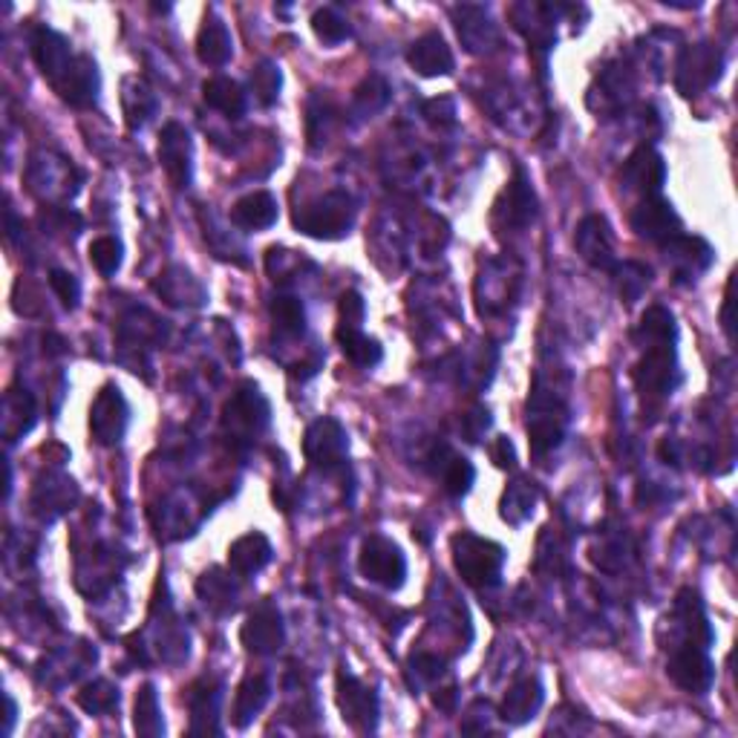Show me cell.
<instances>
[{
	"mask_svg": "<svg viewBox=\"0 0 738 738\" xmlns=\"http://www.w3.org/2000/svg\"><path fill=\"white\" fill-rule=\"evenodd\" d=\"M202 99L209 101V108L220 110L229 119H240L245 113V104H249L243 87L234 79H229V75H214V79L205 81L202 84Z\"/></svg>",
	"mask_w": 738,
	"mask_h": 738,
	"instance_id": "cell-30",
	"label": "cell"
},
{
	"mask_svg": "<svg viewBox=\"0 0 738 738\" xmlns=\"http://www.w3.org/2000/svg\"><path fill=\"white\" fill-rule=\"evenodd\" d=\"M456 698H459V689L456 687H442L436 689V696H433V704H436L442 712H456Z\"/></svg>",
	"mask_w": 738,
	"mask_h": 738,
	"instance_id": "cell-48",
	"label": "cell"
},
{
	"mask_svg": "<svg viewBox=\"0 0 738 738\" xmlns=\"http://www.w3.org/2000/svg\"><path fill=\"white\" fill-rule=\"evenodd\" d=\"M453 21H456V32H459V41L471 55H482V52L494 50L496 41H499V32H496V23L491 21V14L482 7H453L451 9Z\"/></svg>",
	"mask_w": 738,
	"mask_h": 738,
	"instance_id": "cell-20",
	"label": "cell"
},
{
	"mask_svg": "<svg viewBox=\"0 0 738 738\" xmlns=\"http://www.w3.org/2000/svg\"><path fill=\"white\" fill-rule=\"evenodd\" d=\"M196 595H200V600L205 603L211 611H216V615L237 611L240 592L223 568H211V572L202 574L200 580H196Z\"/></svg>",
	"mask_w": 738,
	"mask_h": 738,
	"instance_id": "cell-28",
	"label": "cell"
},
{
	"mask_svg": "<svg viewBox=\"0 0 738 738\" xmlns=\"http://www.w3.org/2000/svg\"><path fill=\"white\" fill-rule=\"evenodd\" d=\"M615 231H611L609 220L603 214L583 216L577 231H574V249L597 272H611L615 269Z\"/></svg>",
	"mask_w": 738,
	"mask_h": 738,
	"instance_id": "cell-15",
	"label": "cell"
},
{
	"mask_svg": "<svg viewBox=\"0 0 738 738\" xmlns=\"http://www.w3.org/2000/svg\"><path fill=\"white\" fill-rule=\"evenodd\" d=\"M50 289L55 292V297L64 303L67 309L79 306L81 283L75 280V274L64 272V269H52V272H50Z\"/></svg>",
	"mask_w": 738,
	"mask_h": 738,
	"instance_id": "cell-44",
	"label": "cell"
},
{
	"mask_svg": "<svg viewBox=\"0 0 738 738\" xmlns=\"http://www.w3.org/2000/svg\"><path fill=\"white\" fill-rule=\"evenodd\" d=\"M133 727L139 736L159 738L165 736V721L159 710V696L153 684H142L137 692V707H133Z\"/></svg>",
	"mask_w": 738,
	"mask_h": 738,
	"instance_id": "cell-33",
	"label": "cell"
},
{
	"mask_svg": "<svg viewBox=\"0 0 738 738\" xmlns=\"http://www.w3.org/2000/svg\"><path fill=\"white\" fill-rule=\"evenodd\" d=\"M635 341L640 344L644 355L635 364V384L649 398H667L681 384V370H678V326L675 315L667 306H649L640 317Z\"/></svg>",
	"mask_w": 738,
	"mask_h": 738,
	"instance_id": "cell-2",
	"label": "cell"
},
{
	"mask_svg": "<svg viewBox=\"0 0 738 738\" xmlns=\"http://www.w3.org/2000/svg\"><path fill=\"white\" fill-rule=\"evenodd\" d=\"M220 707H223V684L216 678H200L188 689L191 710V736H220Z\"/></svg>",
	"mask_w": 738,
	"mask_h": 738,
	"instance_id": "cell-17",
	"label": "cell"
},
{
	"mask_svg": "<svg viewBox=\"0 0 738 738\" xmlns=\"http://www.w3.org/2000/svg\"><path fill=\"white\" fill-rule=\"evenodd\" d=\"M629 223L631 231H635L640 240L660 245V249L684 234V220L678 216V211L673 209V202H667L664 196H646V200H640L638 209L631 211Z\"/></svg>",
	"mask_w": 738,
	"mask_h": 738,
	"instance_id": "cell-10",
	"label": "cell"
},
{
	"mask_svg": "<svg viewBox=\"0 0 738 738\" xmlns=\"http://www.w3.org/2000/svg\"><path fill=\"white\" fill-rule=\"evenodd\" d=\"M358 568L366 580L378 583V586L390 588V592L402 588L404 580H407V557H404V552L393 539L381 537V534L364 539Z\"/></svg>",
	"mask_w": 738,
	"mask_h": 738,
	"instance_id": "cell-7",
	"label": "cell"
},
{
	"mask_svg": "<svg viewBox=\"0 0 738 738\" xmlns=\"http://www.w3.org/2000/svg\"><path fill=\"white\" fill-rule=\"evenodd\" d=\"M451 552H453V566L462 574V580L467 586L479 588V592H488L502 583V566H505V548L499 543L488 537H479V534H471V530H459L456 537L451 539Z\"/></svg>",
	"mask_w": 738,
	"mask_h": 738,
	"instance_id": "cell-4",
	"label": "cell"
},
{
	"mask_svg": "<svg viewBox=\"0 0 738 738\" xmlns=\"http://www.w3.org/2000/svg\"><path fill=\"white\" fill-rule=\"evenodd\" d=\"M159 165L165 171L168 182L176 191H185L194 182V142L185 124L168 122L159 133Z\"/></svg>",
	"mask_w": 738,
	"mask_h": 738,
	"instance_id": "cell-11",
	"label": "cell"
},
{
	"mask_svg": "<svg viewBox=\"0 0 738 738\" xmlns=\"http://www.w3.org/2000/svg\"><path fill=\"white\" fill-rule=\"evenodd\" d=\"M730 309H732V297H730V292H727V297H725V309H721V326H725L727 337H732V321H730Z\"/></svg>",
	"mask_w": 738,
	"mask_h": 738,
	"instance_id": "cell-49",
	"label": "cell"
},
{
	"mask_svg": "<svg viewBox=\"0 0 738 738\" xmlns=\"http://www.w3.org/2000/svg\"><path fill=\"white\" fill-rule=\"evenodd\" d=\"M231 223L243 231H265L277 223V200L269 191H251L231 209Z\"/></svg>",
	"mask_w": 738,
	"mask_h": 738,
	"instance_id": "cell-26",
	"label": "cell"
},
{
	"mask_svg": "<svg viewBox=\"0 0 738 738\" xmlns=\"http://www.w3.org/2000/svg\"><path fill=\"white\" fill-rule=\"evenodd\" d=\"M445 658H438V655H431V653H418L410 658V673H418V678H424V681H433V678H438V675L445 673Z\"/></svg>",
	"mask_w": 738,
	"mask_h": 738,
	"instance_id": "cell-46",
	"label": "cell"
},
{
	"mask_svg": "<svg viewBox=\"0 0 738 738\" xmlns=\"http://www.w3.org/2000/svg\"><path fill=\"white\" fill-rule=\"evenodd\" d=\"M543 701H545V689L543 684H539V678L525 675V678H519V681L508 689V696H505V701H502L499 707V718L510 727L528 725L530 718L539 712Z\"/></svg>",
	"mask_w": 738,
	"mask_h": 738,
	"instance_id": "cell-21",
	"label": "cell"
},
{
	"mask_svg": "<svg viewBox=\"0 0 738 738\" xmlns=\"http://www.w3.org/2000/svg\"><path fill=\"white\" fill-rule=\"evenodd\" d=\"M124 115H128V124L133 130L142 128L153 113H156V95L151 93V87L144 81H128L124 84Z\"/></svg>",
	"mask_w": 738,
	"mask_h": 738,
	"instance_id": "cell-36",
	"label": "cell"
},
{
	"mask_svg": "<svg viewBox=\"0 0 738 738\" xmlns=\"http://www.w3.org/2000/svg\"><path fill=\"white\" fill-rule=\"evenodd\" d=\"M390 93H393V90H390L387 79L373 72V75H366V79L355 87L352 108H355V113H358L361 119H373L375 113H381V110L390 104Z\"/></svg>",
	"mask_w": 738,
	"mask_h": 738,
	"instance_id": "cell-34",
	"label": "cell"
},
{
	"mask_svg": "<svg viewBox=\"0 0 738 738\" xmlns=\"http://www.w3.org/2000/svg\"><path fill=\"white\" fill-rule=\"evenodd\" d=\"M122 260H124L122 243L115 237H110V234H104V237L90 243V263L95 265V272H99L101 277H113V274L122 269Z\"/></svg>",
	"mask_w": 738,
	"mask_h": 738,
	"instance_id": "cell-41",
	"label": "cell"
},
{
	"mask_svg": "<svg viewBox=\"0 0 738 738\" xmlns=\"http://www.w3.org/2000/svg\"><path fill=\"white\" fill-rule=\"evenodd\" d=\"M156 292L171 306H202L205 303V289L185 269H168L162 280H156Z\"/></svg>",
	"mask_w": 738,
	"mask_h": 738,
	"instance_id": "cell-29",
	"label": "cell"
},
{
	"mask_svg": "<svg viewBox=\"0 0 738 738\" xmlns=\"http://www.w3.org/2000/svg\"><path fill=\"white\" fill-rule=\"evenodd\" d=\"M272 698V684L263 673H251L240 681L237 692H234V707H231V725L245 730L254 718L263 712V707Z\"/></svg>",
	"mask_w": 738,
	"mask_h": 738,
	"instance_id": "cell-24",
	"label": "cell"
},
{
	"mask_svg": "<svg viewBox=\"0 0 738 738\" xmlns=\"http://www.w3.org/2000/svg\"><path fill=\"white\" fill-rule=\"evenodd\" d=\"M491 459L502 471H510L516 465V447L508 436H496V442L491 445Z\"/></svg>",
	"mask_w": 738,
	"mask_h": 738,
	"instance_id": "cell-47",
	"label": "cell"
},
{
	"mask_svg": "<svg viewBox=\"0 0 738 738\" xmlns=\"http://www.w3.org/2000/svg\"><path fill=\"white\" fill-rule=\"evenodd\" d=\"M422 115L438 130L453 128V124H456V101H453L451 95H438V99L424 101Z\"/></svg>",
	"mask_w": 738,
	"mask_h": 738,
	"instance_id": "cell-43",
	"label": "cell"
},
{
	"mask_svg": "<svg viewBox=\"0 0 738 738\" xmlns=\"http://www.w3.org/2000/svg\"><path fill=\"white\" fill-rule=\"evenodd\" d=\"M240 640H243L249 655H257V658L277 655L283 640H286V626H283V615L277 611V606L269 600L257 603L251 615L245 617Z\"/></svg>",
	"mask_w": 738,
	"mask_h": 738,
	"instance_id": "cell-14",
	"label": "cell"
},
{
	"mask_svg": "<svg viewBox=\"0 0 738 738\" xmlns=\"http://www.w3.org/2000/svg\"><path fill=\"white\" fill-rule=\"evenodd\" d=\"M566 395L539 370L528 395V445L537 459L557 451L566 436Z\"/></svg>",
	"mask_w": 738,
	"mask_h": 738,
	"instance_id": "cell-3",
	"label": "cell"
},
{
	"mask_svg": "<svg viewBox=\"0 0 738 738\" xmlns=\"http://www.w3.org/2000/svg\"><path fill=\"white\" fill-rule=\"evenodd\" d=\"M433 459H438L442 465L436 467V474L442 476V488L451 499H462V496L471 494L476 482V467L465 459V456H456L447 445L438 447L433 453Z\"/></svg>",
	"mask_w": 738,
	"mask_h": 738,
	"instance_id": "cell-27",
	"label": "cell"
},
{
	"mask_svg": "<svg viewBox=\"0 0 738 738\" xmlns=\"http://www.w3.org/2000/svg\"><path fill=\"white\" fill-rule=\"evenodd\" d=\"M119 689L110 681H93L87 684L79 692V707L90 716H110L113 710H119Z\"/></svg>",
	"mask_w": 738,
	"mask_h": 738,
	"instance_id": "cell-39",
	"label": "cell"
},
{
	"mask_svg": "<svg viewBox=\"0 0 738 738\" xmlns=\"http://www.w3.org/2000/svg\"><path fill=\"white\" fill-rule=\"evenodd\" d=\"M355 225V200L346 191H326L294 211V229L312 240H344Z\"/></svg>",
	"mask_w": 738,
	"mask_h": 738,
	"instance_id": "cell-5",
	"label": "cell"
},
{
	"mask_svg": "<svg viewBox=\"0 0 738 738\" xmlns=\"http://www.w3.org/2000/svg\"><path fill=\"white\" fill-rule=\"evenodd\" d=\"M346 451H350V438H346L344 424L337 418L323 416L306 427L303 436V456L315 471L332 474L346 462Z\"/></svg>",
	"mask_w": 738,
	"mask_h": 738,
	"instance_id": "cell-8",
	"label": "cell"
},
{
	"mask_svg": "<svg viewBox=\"0 0 738 738\" xmlns=\"http://www.w3.org/2000/svg\"><path fill=\"white\" fill-rule=\"evenodd\" d=\"M130 424V407L122 390L115 384H104L90 407V433L101 447H115L124 438Z\"/></svg>",
	"mask_w": 738,
	"mask_h": 738,
	"instance_id": "cell-12",
	"label": "cell"
},
{
	"mask_svg": "<svg viewBox=\"0 0 738 738\" xmlns=\"http://www.w3.org/2000/svg\"><path fill=\"white\" fill-rule=\"evenodd\" d=\"M312 29H315V36L321 38L323 43H344L346 38L352 36V27L346 21L344 14L337 12L335 7H323L312 14Z\"/></svg>",
	"mask_w": 738,
	"mask_h": 738,
	"instance_id": "cell-40",
	"label": "cell"
},
{
	"mask_svg": "<svg viewBox=\"0 0 738 738\" xmlns=\"http://www.w3.org/2000/svg\"><path fill=\"white\" fill-rule=\"evenodd\" d=\"M611 274H615L617 294H620V297H624L626 303L640 301V297H644L646 289H649V283H653V272H649V269H646L644 263H638V260H626V263H615Z\"/></svg>",
	"mask_w": 738,
	"mask_h": 738,
	"instance_id": "cell-35",
	"label": "cell"
},
{
	"mask_svg": "<svg viewBox=\"0 0 738 738\" xmlns=\"http://www.w3.org/2000/svg\"><path fill=\"white\" fill-rule=\"evenodd\" d=\"M725 70V58L710 43H696L687 47L678 58V72H675V87L678 93L692 99V95L710 90Z\"/></svg>",
	"mask_w": 738,
	"mask_h": 738,
	"instance_id": "cell-9",
	"label": "cell"
},
{
	"mask_svg": "<svg viewBox=\"0 0 738 738\" xmlns=\"http://www.w3.org/2000/svg\"><path fill=\"white\" fill-rule=\"evenodd\" d=\"M280 87H283V72H280V67L274 64V61L263 58V61L251 67V93H254V99H257L263 108L277 104Z\"/></svg>",
	"mask_w": 738,
	"mask_h": 738,
	"instance_id": "cell-38",
	"label": "cell"
},
{
	"mask_svg": "<svg viewBox=\"0 0 738 738\" xmlns=\"http://www.w3.org/2000/svg\"><path fill=\"white\" fill-rule=\"evenodd\" d=\"M272 321L283 335H303L306 332V306L294 294H277L272 301Z\"/></svg>",
	"mask_w": 738,
	"mask_h": 738,
	"instance_id": "cell-37",
	"label": "cell"
},
{
	"mask_svg": "<svg viewBox=\"0 0 738 738\" xmlns=\"http://www.w3.org/2000/svg\"><path fill=\"white\" fill-rule=\"evenodd\" d=\"M366 315V303L358 292H346L337 303V330H361Z\"/></svg>",
	"mask_w": 738,
	"mask_h": 738,
	"instance_id": "cell-42",
	"label": "cell"
},
{
	"mask_svg": "<svg viewBox=\"0 0 738 738\" xmlns=\"http://www.w3.org/2000/svg\"><path fill=\"white\" fill-rule=\"evenodd\" d=\"M537 499H539V491L534 482L514 479L508 488H505V494H502L499 516L508 525H523L525 519L534 514V508H537Z\"/></svg>",
	"mask_w": 738,
	"mask_h": 738,
	"instance_id": "cell-31",
	"label": "cell"
},
{
	"mask_svg": "<svg viewBox=\"0 0 738 738\" xmlns=\"http://www.w3.org/2000/svg\"><path fill=\"white\" fill-rule=\"evenodd\" d=\"M491 424H494V418H491V410L488 407H474L467 410L465 416H462V433H465L467 442H474V445H479L482 438H485V433L491 431Z\"/></svg>",
	"mask_w": 738,
	"mask_h": 738,
	"instance_id": "cell-45",
	"label": "cell"
},
{
	"mask_svg": "<svg viewBox=\"0 0 738 738\" xmlns=\"http://www.w3.org/2000/svg\"><path fill=\"white\" fill-rule=\"evenodd\" d=\"M337 707L344 712V721L355 732H375L381 716V704L373 687H366L355 675L337 673Z\"/></svg>",
	"mask_w": 738,
	"mask_h": 738,
	"instance_id": "cell-13",
	"label": "cell"
},
{
	"mask_svg": "<svg viewBox=\"0 0 738 738\" xmlns=\"http://www.w3.org/2000/svg\"><path fill=\"white\" fill-rule=\"evenodd\" d=\"M32 58L41 75L72 108H93L101 93L99 64L90 55H75L72 43L55 29H36Z\"/></svg>",
	"mask_w": 738,
	"mask_h": 738,
	"instance_id": "cell-1",
	"label": "cell"
},
{
	"mask_svg": "<svg viewBox=\"0 0 738 738\" xmlns=\"http://www.w3.org/2000/svg\"><path fill=\"white\" fill-rule=\"evenodd\" d=\"M269 424V404L260 395L257 384H243L234 398L225 407V427L231 431H245V433H260Z\"/></svg>",
	"mask_w": 738,
	"mask_h": 738,
	"instance_id": "cell-22",
	"label": "cell"
},
{
	"mask_svg": "<svg viewBox=\"0 0 738 738\" xmlns=\"http://www.w3.org/2000/svg\"><path fill=\"white\" fill-rule=\"evenodd\" d=\"M664 254H667V263H673L678 283H696L716 260V251L707 240L689 237V234H681L678 240L664 245Z\"/></svg>",
	"mask_w": 738,
	"mask_h": 738,
	"instance_id": "cell-18",
	"label": "cell"
},
{
	"mask_svg": "<svg viewBox=\"0 0 738 738\" xmlns=\"http://www.w3.org/2000/svg\"><path fill=\"white\" fill-rule=\"evenodd\" d=\"M539 216V200L537 191L530 185L528 173L523 168H516L514 180L508 188L502 191L499 200L494 205L491 223H494L496 234H514V231H525L528 225L537 223Z\"/></svg>",
	"mask_w": 738,
	"mask_h": 738,
	"instance_id": "cell-6",
	"label": "cell"
},
{
	"mask_svg": "<svg viewBox=\"0 0 738 738\" xmlns=\"http://www.w3.org/2000/svg\"><path fill=\"white\" fill-rule=\"evenodd\" d=\"M272 557L274 548L272 543H269V537L260 534V530H249V534H243V537L231 543L229 568L245 580V577H254V574L263 572V568L272 563Z\"/></svg>",
	"mask_w": 738,
	"mask_h": 738,
	"instance_id": "cell-23",
	"label": "cell"
},
{
	"mask_svg": "<svg viewBox=\"0 0 738 738\" xmlns=\"http://www.w3.org/2000/svg\"><path fill=\"white\" fill-rule=\"evenodd\" d=\"M231 55H234V38H231L225 21L216 18L214 12L205 14L200 36H196V58L205 67H225Z\"/></svg>",
	"mask_w": 738,
	"mask_h": 738,
	"instance_id": "cell-25",
	"label": "cell"
},
{
	"mask_svg": "<svg viewBox=\"0 0 738 738\" xmlns=\"http://www.w3.org/2000/svg\"><path fill=\"white\" fill-rule=\"evenodd\" d=\"M337 346L344 352L346 358L355 366H364V370H373L384 358V346L375 341V337H366L361 330H335Z\"/></svg>",
	"mask_w": 738,
	"mask_h": 738,
	"instance_id": "cell-32",
	"label": "cell"
},
{
	"mask_svg": "<svg viewBox=\"0 0 738 738\" xmlns=\"http://www.w3.org/2000/svg\"><path fill=\"white\" fill-rule=\"evenodd\" d=\"M664 182H667V162L653 144L635 148L620 168V185L631 194H640L644 200L646 196H660Z\"/></svg>",
	"mask_w": 738,
	"mask_h": 738,
	"instance_id": "cell-16",
	"label": "cell"
},
{
	"mask_svg": "<svg viewBox=\"0 0 738 738\" xmlns=\"http://www.w3.org/2000/svg\"><path fill=\"white\" fill-rule=\"evenodd\" d=\"M407 64L424 75V79H438V75H451L456 70V58L442 32H424L422 38L410 43Z\"/></svg>",
	"mask_w": 738,
	"mask_h": 738,
	"instance_id": "cell-19",
	"label": "cell"
},
{
	"mask_svg": "<svg viewBox=\"0 0 738 738\" xmlns=\"http://www.w3.org/2000/svg\"><path fill=\"white\" fill-rule=\"evenodd\" d=\"M7 736L12 732V725H14V716H18V704H14L12 696H7Z\"/></svg>",
	"mask_w": 738,
	"mask_h": 738,
	"instance_id": "cell-50",
	"label": "cell"
}]
</instances>
